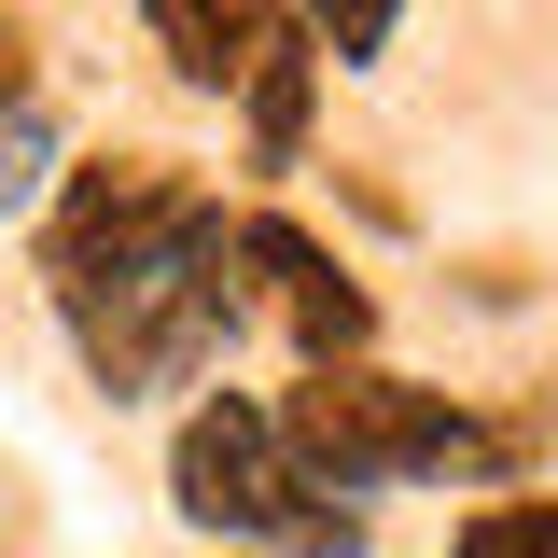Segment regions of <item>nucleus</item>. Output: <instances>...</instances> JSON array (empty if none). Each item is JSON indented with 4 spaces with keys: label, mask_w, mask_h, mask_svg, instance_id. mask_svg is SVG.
<instances>
[{
    "label": "nucleus",
    "mask_w": 558,
    "mask_h": 558,
    "mask_svg": "<svg viewBox=\"0 0 558 558\" xmlns=\"http://www.w3.org/2000/svg\"><path fill=\"white\" fill-rule=\"evenodd\" d=\"M238 223L196 168L168 154H112L84 168L43 223V279H57V322L84 349V377L126 405V391H182L209 349L238 336Z\"/></svg>",
    "instance_id": "1"
},
{
    "label": "nucleus",
    "mask_w": 558,
    "mask_h": 558,
    "mask_svg": "<svg viewBox=\"0 0 558 558\" xmlns=\"http://www.w3.org/2000/svg\"><path fill=\"white\" fill-rule=\"evenodd\" d=\"M168 488H182L196 531H238V545H307V558L363 545V502H349V488L279 433V405H252V391H209V405L182 418Z\"/></svg>",
    "instance_id": "2"
},
{
    "label": "nucleus",
    "mask_w": 558,
    "mask_h": 558,
    "mask_svg": "<svg viewBox=\"0 0 558 558\" xmlns=\"http://www.w3.org/2000/svg\"><path fill=\"white\" fill-rule=\"evenodd\" d=\"M279 433H293L349 502L391 488V475H502V461H517V433H475L447 391H405V377H377V363L293 377V391H279Z\"/></svg>",
    "instance_id": "3"
},
{
    "label": "nucleus",
    "mask_w": 558,
    "mask_h": 558,
    "mask_svg": "<svg viewBox=\"0 0 558 558\" xmlns=\"http://www.w3.org/2000/svg\"><path fill=\"white\" fill-rule=\"evenodd\" d=\"M238 266L266 279V307L293 322V349H307V377H322V363H363V336H377V293H363V279H349L336 252L307 238V223H279V209H252V223H238Z\"/></svg>",
    "instance_id": "4"
},
{
    "label": "nucleus",
    "mask_w": 558,
    "mask_h": 558,
    "mask_svg": "<svg viewBox=\"0 0 558 558\" xmlns=\"http://www.w3.org/2000/svg\"><path fill=\"white\" fill-rule=\"evenodd\" d=\"M154 43L182 57V84H252L293 28H279V14H252V0H223V14H209V0H154Z\"/></svg>",
    "instance_id": "5"
},
{
    "label": "nucleus",
    "mask_w": 558,
    "mask_h": 558,
    "mask_svg": "<svg viewBox=\"0 0 558 558\" xmlns=\"http://www.w3.org/2000/svg\"><path fill=\"white\" fill-rule=\"evenodd\" d=\"M293 140H307V57L279 43V57L252 70V168H293Z\"/></svg>",
    "instance_id": "6"
},
{
    "label": "nucleus",
    "mask_w": 558,
    "mask_h": 558,
    "mask_svg": "<svg viewBox=\"0 0 558 558\" xmlns=\"http://www.w3.org/2000/svg\"><path fill=\"white\" fill-rule=\"evenodd\" d=\"M461 558H558V502H488V517H461Z\"/></svg>",
    "instance_id": "7"
},
{
    "label": "nucleus",
    "mask_w": 558,
    "mask_h": 558,
    "mask_svg": "<svg viewBox=\"0 0 558 558\" xmlns=\"http://www.w3.org/2000/svg\"><path fill=\"white\" fill-rule=\"evenodd\" d=\"M43 168H57L43 112H28V98H0V209H28V196H43Z\"/></svg>",
    "instance_id": "8"
},
{
    "label": "nucleus",
    "mask_w": 558,
    "mask_h": 558,
    "mask_svg": "<svg viewBox=\"0 0 558 558\" xmlns=\"http://www.w3.org/2000/svg\"><path fill=\"white\" fill-rule=\"evenodd\" d=\"M322 43H336V57H377V43H391V14H377V0H349V14H322Z\"/></svg>",
    "instance_id": "9"
}]
</instances>
